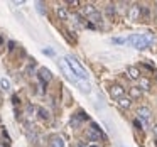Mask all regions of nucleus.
Returning a JSON list of instances; mask_svg holds the SVG:
<instances>
[{
  "label": "nucleus",
  "mask_w": 157,
  "mask_h": 147,
  "mask_svg": "<svg viewBox=\"0 0 157 147\" xmlns=\"http://www.w3.org/2000/svg\"><path fill=\"white\" fill-rule=\"evenodd\" d=\"M66 63H68V66L71 68V71L75 73V76L78 78V81H79V79H83V81L88 79V75H86L85 68L78 63V59H75L73 56H68V58H66Z\"/></svg>",
  "instance_id": "1"
},
{
  "label": "nucleus",
  "mask_w": 157,
  "mask_h": 147,
  "mask_svg": "<svg viewBox=\"0 0 157 147\" xmlns=\"http://www.w3.org/2000/svg\"><path fill=\"white\" fill-rule=\"evenodd\" d=\"M86 137H88L90 140H100L101 139V132H100L96 123H91V129L86 130Z\"/></svg>",
  "instance_id": "2"
},
{
  "label": "nucleus",
  "mask_w": 157,
  "mask_h": 147,
  "mask_svg": "<svg viewBox=\"0 0 157 147\" xmlns=\"http://www.w3.org/2000/svg\"><path fill=\"white\" fill-rule=\"evenodd\" d=\"M137 117L142 118L144 122H149V118L152 117V112H150L149 106H139V108H137Z\"/></svg>",
  "instance_id": "3"
},
{
  "label": "nucleus",
  "mask_w": 157,
  "mask_h": 147,
  "mask_svg": "<svg viewBox=\"0 0 157 147\" xmlns=\"http://www.w3.org/2000/svg\"><path fill=\"white\" fill-rule=\"evenodd\" d=\"M140 14H142V9H140V5H137V4L128 9V19L130 21H139Z\"/></svg>",
  "instance_id": "4"
},
{
  "label": "nucleus",
  "mask_w": 157,
  "mask_h": 147,
  "mask_svg": "<svg viewBox=\"0 0 157 147\" xmlns=\"http://www.w3.org/2000/svg\"><path fill=\"white\" fill-rule=\"evenodd\" d=\"M61 69L66 73V75H68V78H69V79H73L75 83H79V81H78V78L75 76V73L71 71V68L68 66V63H66V61H61Z\"/></svg>",
  "instance_id": "5"
},
{
  "label": "nucleus",
  "mask_w": 157,
  "mask_h": 147,
  "mask_svg": "<svg viewBox=\"0 0 157 147\" xmlns=\"http://www.w3.org/2000/svg\"><path fill=\"white\" fill-rule=\"evenodd\" d=\"M110 95H112L113 98H117V100L122 98V96H123V88L120 85H113L112 88H110Z\"/></svg>",
  "instance_id": "6"
},
{
  "label": "nucleus",
  "mask_w": 157,
  "mask_h": 147,
  "mask_svg": "<svg viewBox=\"0 0 157 147\" xmlns=\"http://www.w3.org/2000/svg\"><path fill=\"white\" fill-rule=\"evenodd\" d=\"M39 76H41V79H42V81H46V83H48V81H51L52 73L49 71L48 68H41V69H39Z\"/></svg>",
  "instance_id": "7"
},
{
  "label": "nucleus",
  "mask_w": 157,
  "mask_h": 147,
  "mask_svg": "<svg viewBox=\"0 0 157 147\" xmlns=\"http://www.w3.org/2000/svg\"><path fill=\"white\" fill-rule=\"evenodd\" d=\"M127 76H128L130 79H140V73L135 66H130V68L127 69Z\"/></svg>",
  "instance_id": "8"
},
{
  "label": "nucleus",
  "mask_w": 157,
  "mask_h": 147,
  "mask_svg": "<svg viewBox=\"0 0 157 147\" xmlns=\"http://www.w3.org/2000/svg\"><path fill=\"white\" fill-rule=\"evenodd\" d=\"M81 12L86 15V17H91V15L96 12V9H95V5H93V4H86L85 7L81 9Z\"/></svg>",
  "instance_id": "9"
},
{
  "label": "nucleus",
  "mask_w": 157,
  "mask_h": 147,
  "mask_svg": "<svg viewBox=\"0 0 157 147\" xmlns=\"http://www.w3.org/2000/svg\"><path fill=\"white\" fill-rule=\"evenodd\" d=\"M117 103H118L122 108H130V105H132V98H127V96H122V98L117 100Z\"/></svg>",
  "instance_id": "10"
},
{
  "label": "nucleus",
  "mask_w": 157,
  "mask_h": 147,
  "mask_svg": "<svg viewBox=\"0 0 157 147\" xmlns=\"http://www.w3.org/2000/svg\"><path fill=\"white\" fill-rule=\"evenodd\" d=\"M56 12H58V17L61 19V21H68V10H66L64 7H58Z\"/></svg>",
  "instance_id": "11"
},
{
  "label": "nucleus",
  "mask_w": 157,
  "mask_h": 147,
  "mask_svg": "<svg viewBox=\"0 0 157 147\" xmlns=\"http://www.w3.org/2000/svg\"><path fill=\"white\" fill-rule=\"evenodd\" d=\"M51 147H64V140L61 137H54L51 140Z\"/></svg>",
  "instance_id": "12"
},
{
  "label": "nucleus",
  "mask_w": 157,
  "mask_h": 147,
  "mask_svg": "<svg viewBox=\"0 0 157 147\" xmlns=\"http://www.w3.org/2000/svg\"><path fill=\"white\" fill-rule=\"evenodd\" d=\"M150 88V81L147 78H140V90H149Z\"/></svg>",
  "instance_id": "13"
},
{
  "label": "nucleus",
  "mask_w": 157,
  "mask_h": 147,
  "mask_svg": "<svg viewBox=\"0 0 157 147\" xmlns=\"http://www.w3.org/2000/svg\"><path fill=\"white\" fill-rule=\"evenodd\" d=\"M0 86H2L4 90H9V88H10V81H9L7 78H2V79H0Z\"/></svg>",
  "instance_id": "14"
},
{
  "label": "nucleus",
  "mask_w": 157,
  "mask_h": 147,
  "mask_svg": "<svg viewBox=\"0 0 157 147\" xmlns=\"http://www.w3.org/2000/svg\"><path fill=\"white\" fill-rule=\"evenodd\" d=\"M90 21H91V22H100V21H101V14H100V12H95V14L90 17Z\"/></svg>",
  "instance_id": "15"
},
{
  "label": "nucleus",
  "mask_w": 157,
  "mask_h": 147,
  "mask_svg": "<svg viewBox=\"0 0 157 147\" xmlns=\"http://www.w3.org/2000/svg\"><path fill=\"white\" fill-rule=\"evenodd\" d=\"M130 93H132V96H135V98H137V96H140L142 90H140V88H132V90H130Z\"/></svg>",
  "instance_id": "16"
},
{
  "label": "nucleus",
  "mask_w": 157,
  "mask_h": 147,
  "mask_svg": "<svg viewBox=\"0 0 157 147\" xmlns=\"http://www.w3.org/2000/svg\"><path fill=\"white\" fill-rule=\"evenodd\" d=\"M112 42H113V44H125V42H127V39H122V37H115V39H112Z\"/></svg>",
  "instance_id": "17"
},
{
  "label": "nucleus",
  "mask_w": 157,
  "mask_h": 147,
  "mask_svg": "<svg viewBox=\"0 0 157 147\" xmlns=\"http://www.w3.org/2000/svg\"><path fill=\"white\" fill-rule=\"evenodd\" d=\"M42 52L48 54V56H54V51H52V49H42Z\"/></svg>",
  "instance_id": "18"
},
{
  "label": "nucleus",
  "mask_w": 157,
  "mask_h": 147,
  "mask_svg": "<svg viewBox=\"0 0 157 147\" xmlns=\"http://www.w3.org/2000/svg\"><path fill=\"white\" fill-rule=\"evenodd\" d=\"M39 113H41V117H42V118H48V112H46L44 108H39Z\"/></svg>",
  "instance_id": "19"
},
{
  "label": "nucleus",
  "mask_w": 157,
  "mask_h": 147,
  "mask_svg": "<svg viewBox=\"0 0 157 147\" xmlns=\"http://www.w3.org/2000/svg\"><path fill=\"white\" fill-rule=\"evenodd\" d=\"M37 9H39V12H41V14H44V9H42V4H37Z\"/></svg>",
  "instance_id": "20"
},
{
  "label": "nucleus",
  "mask_w": 157,
  "mask_h": 147,
  "mask_svg": "<svg viewBox=\"0 0 157 147\" xmlns=\"http://www.w3.org/2000/svg\"><path fill=\"white\" fill-rule=\"evenodd\" d=\"M152 129H154V133H155V135H157V123H155V125L152 127Z\"/></svg>",
  "instance_id": "21"
},
{
  "label": "nucleus",
  "mask_w": 157,
  "mask_h": 147,
  "mask_svg": "<svg viewBox=\"0 0 157 147\" xmlns=\"http://www.w3.org/2000/svg\"><path fill=\"white\" fill-rule=\"evenodd\" d=\"M91 147H95V145H91Z\"/></svg>",
  "instance_id": "22"
}]
</instances>
